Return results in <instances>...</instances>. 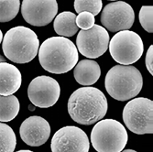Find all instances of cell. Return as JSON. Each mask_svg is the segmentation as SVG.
Segmentation results:
<instances>
[{
    "mask_svg": "<svg viewBox=\"0 0 153 152\" xmlns=\"http://www.w3.org/2000/svg\"><path fill=\"white\" fill-rule=\"evenodd\" d=\"M108 103L102 91L95 87L78 88L68 100V113L80 125L90 126L107 113Z\"/></svg>",
    "mask_w": 153,
    "mask_h": 152,
    "instance_id": "1",
    "label": "cell"
},
{
    "mask_svg": "<svg viewBox=\"0 0 153 152\" xmlns=\"http://www.w3.org/2000/svg\"><path fill=\"white\" fill-rule=\"evenodd\" d=\"M38 55L41 67L54 74L70 72L79 60L76 46L71 39L65 37L47 39L39 47Z\"/></svg>",
    "mask_w": 153,
    "mask_h": 152,
    "instance_id": "2",
    "label": "cell"
},
{
    "mask_svg": "<svg viewBox=\"0 0 153 152\" xmlns=\"http://www.w3.org/2000/svg\"><path fill=\"white\" fill-rule=\"evenodd\" d=\"M143 86L141 73L132 65H116L107 72L105 87L117 101L130 100L140 93Z\"/></svg>",
    "mask_w": 153,
    "mask_h": 152,
    "instance_id": "3",
    "label": "cell"
},
{
    "mask_svg": "<svg viewBox=\"0 0 153 152\" xmlns=\"http://www.w3.org/2000/svg\"><path fill=\"white\" fill-rule=\"evenodd\" d=\"M39 40L30 27L19 26L10 29L3 37L2 50L5 56L15 63H27L38 54Z\"/></svg>",
    "mask_w": 153,
    "mask_h": 152,
    "instance_id": "4",
    "label": "cell"
},
{
    "mask_svg": "<svg viewBox=\"0 0 153 152\" xmlns=\"http://www.w3.org/2000/svg\"><path fill=\"white\" fill-rule=\"evenodd\" d=\"M128 139L125 127L111 118L96 122L91 132V143L97 152H121Z\"/></svg>",
    "mask_w": 153,
    "mask_h": 152,
    "instance_id": "5",
    "label": "cell"
},
{
    "mask_svg": "<svg viewBox=\"0 0 153 152\" xmlns=\"http://www.w3.org/2000/svg\"><path fill=\"white\" fill-rule=\"evenodd\" d=\"M123 121L137 135L153 133V102L145 97L130 100L124 107Z\"/></svg>",
    "mask_w": 153,
    "mask_h": 152,
    "instance_id": "6",
    "label": "cell"
},
{
    "mask_svg": "<svg viewBox=\"0 0 153 152\" xmlns=\"http://www.w3.org/2000/svg\"><path fill=\"white\" fill-rule=\"evenodd\" d=\"M108 48L112 58L121 65L137 62L144 50L140 36L131 30H121L115 34L109 41Z\"/></svg>",
    "mask_w": 153,
    "mask_h": 152,
    "instance_id": "7",
    "label": "cell"
},
{
    "mask_svg": "<svg viewBox=\"0 0 153 152\" xmlns=\"http://www.w3.org/2000/svg\"><path fill=\"white\" fill-rule=\"evenodd\" d=\"M110 37L104 27L94 25L91 29L80 30L76 38V48L82 56L96 59L107 50Z\"/></svg>",
    "mask_w": 153,
    "mask_h": 152,
    "instance_id": "8",
    "label": "cell"
},
{
    "mask_svg": "<svg viewBox=\"0 0 153 152\" xmlns=\"http://www.w3.org/2000/svg\"><path fill=\"white\" fill-rule=\"evenodd\" d=\"M61 87L59 82L46 75L34 78L27 87V96L36 107L48 108L53 106L60 98Z\"/></svg>",
    "mask_w": 153,
    "mask_h": 152,
    "instance_id": "9",
    "label": "cell"
},
{
    "mask_svg": "<svg viewBox=\"0 0 153 152\" xmlns=\"http://www.w3.org/2000/svg\"><path fill=\"white\" fill-rule=\"evenodd\" d=\"M51 148L52 152H88L90 142L82 129L67 126L55 132L51 139Z\"/></svg>",
    "mask_w": 153,
    "mask_h": 152,
    "instance_id": "10",
    "label": "cell"
},
{
    "mask_svg": "<svg viewBox=\"0 0 153 152\" xmlns=\"http://www.w3.org/2000/svg\"><path fill=\"white\" fill-rule=\"evenodd\" d=\"M135 20L132 7L124 1H115L107 4L101 14V23L111 32L128 30Z\"/></svg>",
    "mask_w": 153,
    "mask_h": 152,
    "instance_id": "11",
    "label": "cell"
},
{
    "mask_svg": "<svg viewBox=\"0 0 153 152\" xmlns=\"http://www.w3.org/2000/svg\"><path fill=\"white\" fill-rule=\"evenodd\" d=\"M57 12L56 0H23L21 4L24 20L35 27L49 25L56 17Z\"/></svg>",
    "mask_w": 153,
    "mask_h": 152,
    "instance_id": "12",
    "label": "cell"
},
{
    "mask_svg": "<svg viewBox=\"0 0 153 152\" xmlns=\"http://www.w3.org/2000/svg\"><path fill=\"white\" fill-rule=\"evenodd\" d=\"M21 139L30 147H39L47 142L51 136L49 122L39 116L25 119L19 128Z\"/></svg>",
    "mask_w": 153,
    "mask_h": 152,
    "instance_id": "13",
    "label": "cell"
},
{
    "mask_svg": "<svg viewBox=\"0 0 153 152\" xmlns=\"http://www.w3.org/2000/svg\"><path fill=\"white\" fill-rule=\"evenodd\" d=\"M22 82L21 73L8 62H0V95H11L19 90Z\"/></svg>",
    "mask_w": 153,
    "mask_h": 152,
    "instance_id": "14",
    "label": "cell"
},
{
    "mask_svg": "<svg viewBox=\"0 0 153 152\" xmlns=\"http://www.w3.org/2000/svg\"><path fill=\"white\" fill-rule=\"evenodd\" d=\"M74 76L79 85H93L100 78L101 69L99 64L93 60H82L74 66Z\"/></svg>",
    "mask_w": 153,
    "mask_h": 152,
    "instance_id": "15",
    "label": "cell"
},
{
    "mask_svg": "<svg viewBox=\"0 0 153 152\" xmlns=\"http://www.w3.org/2000/svg\"><path fill=\"white\" fill-rule=\"evenodd\" d=\"M53 29L62 37H72L78 32L76 15L70 11H64L56 16L53 22Z\"/></svg>",
    "mask_w": 153,
    "mask_h": 152,
    "instance_id": "16",
    "label": "cell"
},
{
    "mask_svg": "<svg viewBox=\"0 0 153 152\" xmlns=\"http://www.w3.org/2000/svg\"><path fill=\"white\" fill-rule=\"evenodd\" d=\"M20 109V104L15 95H0V122H9L15 118Z\"/></svg>",
    "mask_w": 153,
    "mask_h": 152,
    "instance_id": "17",
    "label": "cell"
},
{
    "mask_svg": "<svg viewBox=\"0 0 153 152\" xmlns=\"http://www.w3.org/2000/svg\"><path fill=\"white\" fill-rule=\"evenodd\" d=\"M17 137L8 125L0 123V152H13L16 148Z\"/></svg>",
    "mask_w": 153,
    "mask_h": 152,
    "instance_id": "18",
    "label": "cell"
},
{
    "mask_svg": "<svg viewBox=\"0 0 153 152\" xmlns=\"http://www.w3.org/2000/svg\"><path fill=\"white\" fill-rule=\"evenodd\" d=\"M20 0H0V22L15 19L19 11Z\"/></svg>",
    "mask_w": 153,
    "mask_h": 152,
    "instance_id": "19",
    "label": "cell"
},
{
    "mask_svg": "<svg viewBox=\"0 0 153 152\" xmlns=\"http://www.w3.org/2000/svg\"><path fill=\"white\" fill-rule=\"evenodd\" d=\"M74 6L77 13L86 11L96 16L102 10L103 2L102 0H74Z\"/></svg>",
    "mask_w": 153,
    "mask_h": 152,
    "instance_id": "20",
    "label": "cell"
},
{
    "mask_svg": "<svg viewBox=\"0 0 153 152\" xmlns=\"http://www.w3.org/2000/svg\"><path fill=\"white\" fill-rule=\"evenodd\" d=\"M140 22L143 29L149 32H153V7L143 6L140 10Z\"/></svg>",
    "mask_w": 153,
    "mask_h": 152,
    "instance_id": "21",
    "label": "cell"
},
{
    "mask_svg": "<svg viewBox=\"0 0 153 152\" xmlns=\"http://www.w3.org/2000/svg\"><path fill=\"white\" fill-rule=\"evenodd\" d=\"M95 19L94 16L90 12H81L79 15L76 16V25L80 29L86 30H89L94 25Z\"/></svg>",
    "mask_w": 153,
    "mask_h": 152,
    "instance_id": "22",
    "label": "cell"
},
{
    "mask_svg": "<svg viewBox=\"0 0 153 152\" xmlns=\"http://www.w3.org/2000/svg\"><path fill=\"white\" fill-rule=\"evenodd\" d=\"M145 64L148 69L149 73L152 75L153 74V46L150 45L147 54H146V60H145Z\"/></svg>",
    "mask_w": 153,
    "mask_h": 152,
    "instance_id": "23",
    "label": "cell"
},
{
    "mask_svg": "<svg viewBox=\"0 0 153 152\" xmlns=\"http://www.w3.org/2000/svg\"><path fill=\"white\" fill-rule=\"evenodd\" d=\"M2 40H3V33H2L1 30H0V44H1Z\"/></svg>",
    "mask_w": 153,
    "mask_h": 152,
    "instance_id": "24",
    "label": "cell"
},
{
    "mask_svg": "<svg viewBox=\"0 0 153 152\" xmlns=\"http://www.w3.org/2000/svg\"><path fill=\"white\" fill-rule=\"evenodd\" d=\"M121 152H137L133 149H125V150H122Z\"/></svg>",
    "mask_w": 153,
    "mask_h": 152,
    "instance_id": "25",
    "label": "cell"
},
{
    "mask_svg": "<svg viewBox=\"0 0 153 152\" xmlns=\"http://www.w3.org/2000/svg\"><path fill=\"white\" fill-rule=\"evenodd\" d=\"M5 58L2 56V55H0V62H5Z\"/></svg>",
    "mask_w": 153,
    "mask_h": 152,
    "instance_id": "26",
    "label": "cell"
},
{
    "mask_svg": "<svg viewBox=\"0 0 153 152\" xmlns=\"http://www.w3.org/2000/svg\"><path fill=\"white\" fill-rule=\"evenodd\" d=\"M17 152H33V151H31V150H27V149H22V150H19Z\"/></svg>",
    "mask_w": 153,
    "mask_h": 152,
    "instance_id": "27",
    "label": "cell"
},
{
    "mask_svg": "<svg viewBox=\"0 0 153 152\" xmlns=\"http://www.w3.org/2000/svg\"><path fill=\"white\" fill-rule=\"evenodd\" d=\"M35 107H36V106H34L33 105H30L29 106L30 110H35Z\"/></svg>",
    "mask_w": 153,
    "mask_h": 152,
    "instance_id": "28",
    "label": "cell"
},
{
    "mask_svg": "<svg viewBox=\"0 0 153 152\" xmlns=\"http://www.w3.org/2000/svg\"><path fill=\"white\" fill-rule=\"evenodd\" d=\"M110 1H116V0H110Z\"/></svg>",
    "mask_w": 153,
    "mask_h": 152,
    "instance_id": "29",
    "label": "cell"
}]
</instances>
